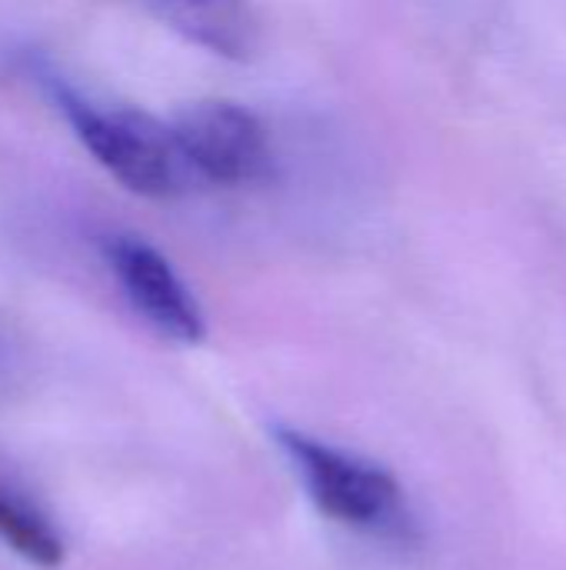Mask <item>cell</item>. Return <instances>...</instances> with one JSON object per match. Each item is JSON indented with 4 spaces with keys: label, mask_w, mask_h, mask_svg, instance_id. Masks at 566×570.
<instances>
[{
    "label": "cell",
    "mask_w": 566,
    "mask_h": 570,
    "mask_svg": "<svg viewBox=\"0 0 566 570\" xmlns=\"http://www.w3.org/2000/svg\"><path fill=\"white\" fill-rule=\"evenodd\" d=\"M50 97L73 127L83 150L130 194L147 200L177 197L190 174L177 150L170 124L130 107H97L73 87L53 80Z\"/></svg>",
    "instance_id": "obj_1"
},
{
    "label": "cell",
    "mask_w": 566,
    "mask_h": 570,
    "mask_svg": "<svg viewBox=\"0 0 566 570\" xmlns=\"http://www.w3.org/2000/svg\"><path fill=\"white\" fill-rule=\"evenodd\" d=\"M277 444L327 518L394 544L420 541L417 518L390 471L287 428H277Z\"/></svg>",
    "instance_id": "obj_2"
},
{
    "label": "cell",
    "mask_w": 566,
    "mask_h": 570,
    "mask_svg": "<svg viewBox=\"0 0 566 570\" xmlns=\"http://www.w3.org/2000/svg\"><path fill=\"white\" fill-rule=\"evenodd\" d=\"M110 274L117 277L130 307L163 337L177 344H197L207 334L203 311L170 261L147 240L117 234L103 244Z\"/></svg>",
    "instance_id": "obj_4"
},
{
    "label": "cell",
    "mask_w": 566,
    "mask_h": 570,
    "mask_svg": "<svg viewBox=\"0 0 566 570\" xmlns=\"http://www.w3.org/2000/svg\"><path fill=\"white\" fill-rule=\"evenodd\" d=\"M0 541L40 570H57L63 564V541L53 524L23 498L0 488Z\"/></svg>",
    "instance_id": "obj_6"
},
{
    "label": "cell",
    "mask_w": 566,
    "mask_h": 570,
    "mask_svg": "<svg viewBox=\"0 0 566 570\" xmlns=\"http://www.w3.org/2000/svg\"><path fill=\"white\" fill-rule=\"evenodd\" d=\"M190 177L217 187H247L270 174V137L254 110L234 100H200L170 120Z\"/></svg>",
    "instance_id": "obj_3"
},
{
    "label": "cell",
    "mask_w": 566,
    "mask_h": 570,
    "mask_svg": "<svg viewBox=\"0 0 566 570\" xmlns=\"http://www.w3.org/2000/svg\"><path fill=\"white\" fill-rule=\"evenodd\" d=\"M157 20L193 47L224 57L247 60L260 47V17L250 0H140Z\"/></svg>",
    "instance_id": "obj_5"
}]
</instances>
